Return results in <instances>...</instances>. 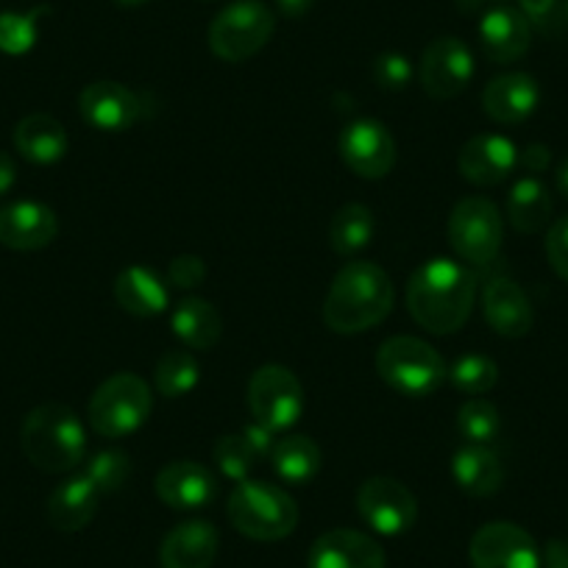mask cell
Wrapping results in <instances>:
<instances>
[{
	"mask_svg": "<svg viewBox=\"0 0 568 568\" xmlns=\"http://www.w3.org/2000/svg\"><path fill=\"white\" fill-rule=\"evenodd\" d=\"M477 298V276L460 262L435 256L409 276L407 310L418 326L433 335L463 329Z\"/></svg>",
	"mask_w": 568,
	"mask_h": 568,
	"instance_id": "obj_1",
	"label": "cell"
},
{
	"mask_svg": "<svg viewBox=\"0 0 568 568\" xmlns=\"http://www.w3.org/2000/svg\"><path fill=\"white\" fill-rule=\"evenodd\" d=\"M393 282L376 262H348L332 278L324 302V324L337 335H359L390 315Z\"/></svg>",
	"mask_w": 568,
	"mask_h": 568,
	"instance_id": "obj_2",
	"label": "cell"
},
{
	"mask_svg": "<svg viewBox=\"0 0 568 568\" xmlns=\"http://www.w3.org/2000/svg\"><path fill=\"white\" fill-rule=\"evenodd\" d=\"M20 444L31 466L45 474H68L84 463L87 435L68 404L48 402L31 409L20 429Z\"/></svg>",
	"mask_w": 568,
	"mask_h": 568,
	"instance_id": "obj_3",
	"label": "cell"
},
{
	"mask_svg": "<svg viewBox=\"0 0 568 568\" xmlns=\"http://www.w3.org/2000/svg\"><path fill=\"white\" fill-rule=\"evenodd\" d=\"M229 521L251 540H282L296 529L298 505L287 490L271 483L243 479L229 496Z\"/></svg>",
	"mask_w": 568,
	"mask_h": 568,
	"instance_id": "obj_4",
	"label": "cell"
},
{
	"mask_svg": "<svg viewBox=\"0 0 568 568\" xmlns=\"http://www.w3.org/2000/svg\"><path fill=\"white\" fill-rule=\"evenodd\" d=\"M376 371L393 390L409 398L433 396L446 379L444 357L413 335L387 337L376 352Z\"/></svg>",
	"mask_w": 568,
	"mask_h": 568,
	"instance_id": "obj_5",
	"label": "cell"
},
{
	"mask_svg": "<svg viewBox=\"0 0 568 568\" xmlns=\"http://www.w3.org/2000/svg\"><path fill=\"white\" fill-rule=\"evenodd\" d=\"M154 409L151 385L136 374H114L92 393L87 418L101 438L118 440L136 433Z\"/></svg>",
	"mask_w": 568,
	"mask_h": 568,
	"instance_id": "obj_6",
	"label": "cell"
},
{
	"mask_svg": "<svg viewBox=\"0 0 568 568\" xmlns=\"http://www.w3.org/2000/svg\"><path fill=\"white\" fill-rule=\"evenodd\" d=\"M276 18L262 0H237L210 26V51L223 62H245L271 42Z\"/></svg>",
	"mask_w": 568,
	"mask_h": 568,
	"instance_id": "obj_7",
	"label": "cell"
},
{
	"mask_svg": "<svg viewBox=\"0 0 568 568\" xmlns=\"http://www.w3.org/2000/svg\"><path fill=\"white\" fill-rule=\"evenodd\" d=\"M505 223L494 201L483 195L457 201L449 215V243L460 260L471 265H490L501 251Z\"/></svg>",
	"mask_w": 568,
	"mask_h": 568,
	"instance_id": "obj_8",
	"label": "cell"
},
{
	"mask_svg": "<svg viewBox=\"0 0 568 568\" xmlns=\"http://www.w3.org/2000/svg\"><path fill=\"white\" fill-rule=\"evenodd\" d=\"M251 415L267 433L291 429L304 413V387L298 376L284 365H262L248 382Z\"/></svg>",
	"mask_w": 568,
	"mask_h": 568,
	"instance_id": "obj_9",
	"label": "cell"
},
{
	"mask_svg": "<svg viewBox=\"0 0 568 568\" xmlns=\"http://www.w3.org/2000/svg\"><path fill=\"white\" fill-rule=\"evenodd\" d=\"M357 510L379 535H404L418 518L413 490L393 477H371L357 490Z\"/></svg>",
	"mask_w": 568,
	"mask_h": 568,
	"instance_id": "obj_10",
	"label": "cell"
},
{
	"mask_svg": "<svg viewBox=\"0 0 568 568\" xmlns=\"http://www.w3.org/2000/svg\"><path fill=\"white\" fill-rule=\"evenodd\" d=\"M420 87L435 101L457 98L474 79V57L457 37H440L429 42L418 68Z\"/></svg>",
	"mask_w": 568,
	"mask_h": 568,
	"instance_id": "obj_11",
	"label": "cell"
},
{
	"mask_svg": "<svg viewBox=\"0 0 568 568\" xmlns=\"http://www.w3.org/2000/svg\"><path fill=\"white\" fill-rule=\"evenodd\" d=\"M474 568H540V551L532 535L510 521L485 524L468 546Z\"/></svg>",
	"mask_w": 568,
	"mask_h": 568,
	"instance_id": "obj_12",
	"label": "cell"
},
{
	"mask_svg": "<svg viewBox=\"0 0 568 568\" xmlns=\"http://www.w3.org/2000/svg\"><path fill=\"white\" fill-rule=\"evenodd\" d=\"M341 156L359 179H385L396 165V140L379 120H354L341 134Z\"/></svg>",
	"mask_w": 568,
	"mask_h": 568,
	"instance_id": "obj_13",
	"label": "cell"
},
{
	"mask_svg": "<svg viewBox=\"0 0 568 568\" xmlns=\"http://www.w3.org/2000/svg\"><path fill=\"white\" fill-rule=\"evenodd\" d=\"M79 112L92 129L123 131L145 114V98L118 81H95L79 95Z\"/></svg>",
	"mask_w": 568,
	"mask_h": 568,
	"instance_id": "obj_14",
	"label": "cell"
},
{
	"mask_svg": "<svg viewBox=\"0 0 568 568\" xmlns=\"http://www.w3.org/2000/svg\"><path fill=\"white\" fill-rule=\"evenodd\" d=\"M457 168L466 182L477 187H494L518 168V149L501 134H477L463 145Z\"/></svg>",
	"mask_w": 568,
	"mask_h": 568,
	"instance_id": "obj_15",
	"label": "cell"
},
{
	"mask_svg": "<svg viewBox=\"0 0 568 568\" xmlns=\"http://www.w3.org/2000/svg\"><path fill=\"white\" fill-rule=\"evenodd\" d=\"M59 217L40 201H18L0 210V245L12 251H40L57 240Z\"/></svg>",
	"mask_w": 568,
	"mask_h": 568,
	"instance_id": "obj_16",
	"label": "cell"
},
{
	"mask_svg": "<svg viewBox=\"0 0 568 568\" xmlns=\"http://www.w3.org/2000/svg\"><path fill=\"white\" fill-rule=\"evenodd\" d=\"M156 496L173 510H204L215 501L217 479L206 466L193 460L168 463L156 474Z\"/></svg>",
	"mask_w": 568,
	"mask_h": 568,
	"instance_id": "obj_17",
	"label": "cell"
},
{
	"mask_svg": "<svg viewBox=\"0 0 568 568\" xmlns=\"http://www.w3.org/2000/svg\"><path fill=\"white\" fill-rule=\"evenodd\" d=\"M310 568H385V549L357 529H332L313 544Z\"/></svg>",
	"mask_w": 568,
	"mask_h": 568,
	"instance_id": "obj_18",
	"label": "cell"
},
{
	"mask_svg": "<svg viewBox=\"0 0 568 568\" xmlns=\"http://www.w3.org/2000/svg\"><path fill=\"white\" fill-rule=\"evenodd\" d=\"M479 42L490 62H518L532 45V26L524 18L521 9L494 7L479 20Z\"/></svg>",
	"mask_w": 568,
	"mask_h": 568,
	"instance_id": "obj_19",
	"label": "cell"
},
{
	"mask_svg": "<svg viewBox=\"0 0 568 568\" xmlns=\"http://www.w3.org/2000/svg\"><path fill=\"white\" fill-rule=\"evenodd\" d=\"M483 310L490 329L501 337H510V341L529 335L535 324L532 302L521 291V284L507 276L490 278L488 287H485Z\"/></svg>",
	"mask_w": 568,
	"mask_h": 568,
	"instance_id": "obj_20",
	"label": "cell"
},
{
	"mask_svg": "<svg viewBox=\"0 0 568 568\" xmlns=\"http://www.w3.org/2000/svg\"><path fill=\"white\" fill-rule=\"evenodd\" d=\"M540 103V87L529 73L496 75L483 92V109L501 125H518L535 114Z\"/></svg>",
	"mask_w": 568,
	"mask_h": 568,
	"instance_id": "obj_21",
	"label": "cell"
},
{
	"mask_svg": "<svg viewBox=\"0 0 568 568\" xmlns=\"http://www.w3.org/2000/svg\"><path fill=\"white\" fill-rule=\"evenodd\" d=\"M221 535L210 521H184L165 535L160 549L162 568H212Z\"/></svg>",
	"mask_w": 568,
	"mask_h": 568,
	"instance_id": "obj_22",
	"label": "cell"
},
{
	"mask_svg": "<svg viewBox=\"0 0 568 568\" xmlns=\"http://www.w3.org/2000/svg\"><path fill=\"white\" fill-rule=\"evenodd\" d=\"M114 298L129 315L151 318V315L165 313L171 304V291H168V282H162L154 271L131 265L114 278Z\"/></svg>",
	"mask_w": 568,
	"mask_h": 568,
	"instance_id": "obj_23",
	"label": "cell"
},
{
	"mask_svg": "<svg viewBox=\"0 0 568 568\" xmlns=\"http://www.w3.org/2000/svg\"><path fill=\"white\" fill-rule=\"evenodd\" d=\"M98 505H101L98 488L84 474H79V477L68 479L51 494V499H48V521L59 532H79L95 518Z\"/></svg>",
	"mask_w": 568,
	"mask_h": 568,
	"instance_id": "obj_24",
	"label": "cell"
},
{
	"mask_svg": "<svg viewBox=\"0 0 568 568\" xmlns=\"http://www.w3.org/2000/svg\"><path fill=\"white\" fill-rule=\"evenodd\" d=\"M452 474H455V483L477 499L494 496L505 483L501 457L490 446L466 444L463 449H457L455 460H452Z\"/></svg>",
	"mask_w": 568,
	"mask_h": 568,
	"instance_id": "obj_25",
	"label": "cell"
},
{
	"mask_svg": "<svg viewBox=\"0 0 568 568\" xmlns=\"http://www.w3.org/2000/svg\"><path fill=\"white\" fill-rule=\"evenodd\" d=\"M14 149L34 165H53L68 154V131L51 114H29L14 129Z\"/></svg>",
	"mask_w": 568,
	"mask_h": 568,
	"instance_id": "obj_26",
	"label": "cell"
},
{
	"mask_svg": "<svg viewBox=\"0 0 568 568\" xmlns=\"http://www.w3.org/2000/svg\"><path fill=\"white\" fill-rule=\"evenodd\" d=\"M171 329L193 352H210L221 341L223 321L221 313L206 298L190 296L173 307Z\"/></svg>",
	"mask_w": 568,
	"mask_h": 568,
	"instance_id": "obj_27",
	"label": "cell"
},
{
	"mask_svg": "<svg viewBox=\"0 0 568 568\" xmlns=\"http://www.w3.org/2000/svg\"><path fill=\"white\" fill-rule=\"evenodd\" d=\"M551 195L544 182L535 176H524L513 184L510 199H507V217L513 229L521 234H535L551 221Z\"/></svg>",
	"mask_w": 568,
	"mask_h": 568,
	"instance_id": "obj_28",
	"label": "cell"
},
{
	"mask_svg": "<svg viewBox=\"0 0 568 568\" xmlns=\"http://www.w3.org/2000/svg\"><path fill=\"white\" fill-rule=\"evenodd\" d=\"M273 468L278 477L291 485H307L321 471V457L318 444L307 435H287V438L276 440L271 452Z\"/></svg>",
	"mask_w": 568,
	"mask_h": 568,
	"instance_id": "obj_29",
	"label": "cell"
},
{
	"mask_svg": "<svg viewBox=\"0 0 568 568\" xmlns=\"http://www.w3.org/2000/svg\"><path fill=\"white\" fill-rule=\"evenodd\" d=\"M376 232L374 212L365 204H346L335 212L329 223V245L335 254L354 256L371 243Z\"/></svg>",
	"mask_w": 568,
	"mask_h": 568,
	"instance_id": "obj_30",
	"label": "cell"
},
{
	"mask_svg": "<svg viewBox=\"0 0 568 568\" xmlns=\"http://www.w3.org/2000/svg\"><path fill=\"white\" fill-rule=\"evenodd\" d=\"M201 365L190 352H165L154 368V387L165 398H182L199 385Z\"/></svg>",
	"mask_w": 568,
	"mask_h": 568,
	"instance_id": "obj_31",
	"label": "cell"
},
{
	"mask_svg": "<svg viewBox=\"0 0 568 568\" xmlns=\"http://www.w3.org/2000/svg\"><path fill=\"white\" fill-rule=\"evenodd\" d=\"M457 429L466 438V444L490 446L501 435V415L488 398L474 396L457 413Z\"/></svg>",
	"mask_w": 568,
	"mask_h": 568,
	"instance_id": "obj_32",
	"label": "cell"
},
{
	"mask_svg": "<svg viewBox=\"0 0 568 568\" xmlns=\"http://www.w3.org/2000/svg\"><path fill=\"white\" fill-rule=\"evenodd\" d=\"M212 457H215L217 468L226 479H234V483H243L251 474V468L256 466V460L262 457V452L256 449L254 440L245 433L237 435H223L221 440L212 449Z\"/></svg>",
	"mask_w": 568,
	"mask_h": 568,
	"instance_id": "obj_33",
	"label": "cell"
},
{
	"mask_svg": "<svg viewBox=\"0 0 568 568\" xmlns=\"http://www.w3.org/2000/svg\"><path fill=\"white\" fill-rule=\"evenodd\" d=\"M449 379L466 396H485L499 382V365L485 354H466L452 365Z\"/></svg>",
	"mask_w": 568,
	"mask_h": 568,
	"instance_id": "obj_34",
	"label": "cell"
},
{
	"mask_svg": "<svg viewBox=\"0 0 568 568\" xmlns=\"http://www.w3.org/2000/svg\"><path fill=\"white\" fill-rule=\"evenodd\" d=\"M48 9H34L29 14L3 12L0 14V51L9 57H23L37 45L40 34V18Z\"/></svg>",
	"mask_w": 568,
	"mask_h": 568,
	"instance_id": "obj_35",
	"label": "cell"
},
{
	"mask_svg": "<svg viewBox=\"0 0 568 568\" xmlns=\"http://www.w3.org/2000/svg\"><path fill=\"white\" fill-rule=\"evenodd\" d=\"M84 477L98 488V494L106 496L123 488L131 477V457L120 449H103L87 463Z\"/></svg>",
	"mask_w": 568,
	"mask_h": 568,
	"instance_id": "obj_36",
	"label": "cell"
},
{
	"mask_svg": "<svg viewBox=\"0 0 568 568\" xmlns=\"http://www.w3.org/2000/svg\"><path fill=\"white\" fill-rule=\"evenodd\" d=\"M413 64H409V59L404 53L387 51L374 59V79L387 92L407 90V84L413 81Z\"/></svg>",
	"mask_w": 568,
	"mask_h": 568,
	"instance_id": "obj_37",
	"label": "cell"
},
{
	"mask_svg": "<svg viewBox=\"0 0 568 568\" xmlns=\"http://www.w3.org/2000/svg\"><path fill=\"white\" fill-rule=\"evenodd\" d=\"M206 278V265L201 256L195 254H182L171 262L168 267V284L176 287V291H195L201 287Z\"/></svg>",
	"mask_w": 568,
	"mask_h": 568,
	"instance_id": "obj_38",
	"label": "cell"
},
{
	"mask_svg": "<svg viewBox=\"0 0 568 568\" xmlns=\"http://www.w3.org/2000/svg\"><path fill=\"white\" fill-rule=\"evenodd\" d=\"M546 256H549L551 271L562 282H568V215L551 223L549 234H546Z\"/></svg>",
	"mask_w": 568,
	"mask_h": 568,
	"instance_id": "obj_39",
	"label": "cell"
},
{
	"mask_svg": "<svg viewBox=\"0 0 568 568\" xmlns=\"http://www.w3.org/2000/svg\"><path fill=\"white\" fill-rule=\"evenodd\" d=\"M518 3H521V14L535 29L549 31L557 23V0H518Z\"/></svg>",
	"mask_w": 568,
	"mask_h": 568,
	"instance_id": "obj_40",
	"label": "cell"
},
{
	"mask_svg": "<svg viewBox=\"0 0 568 568\" xmlns=\"http://www.w3.org/2000/svg\"><path fill=\"white\" fill-rule=\"evenodd\" d=\"M549 162H551L549 149L540 145V142H532V145H527V149L518 154V165H521L527 173H544L546 168H549Z\"/></svg>",
	"mask_w": 568,
	"mask_h": 568,
	"instance_id": "obj_41",
	"label": "cell"
},
{
	"mask_svg": "<svg viewBox=\"0 0 568 568\" xmlns=\"http://www.w3.org/2000/svg\"><path fill=\"white\" fill-rule=\"evenodd\" d=\"M544 566L546 568H568V540L555 538L546 544Z\"/></svg>",
	"mask_w": 568,
	"mask_h": 568,
	"instance_id": "obj_42",
	"label": "cell"
},
{
	"mask_svg": "<svg viewBox=\"0 0 568 568\" xmlns=\"http://www.w3.org/2000/svg\"><path fill=\"white\" fill-rule=\"evenodd\" d=\"M14 182H18V168H14V160L0 151V199L14 187Z\"/></svg>",
	"mask_w": 568,
	"mask_h": 568,
	"instance_id": "obj_43",
	"label": "cell"
},
{
	"mask_svg": "<svg viewBox=\"0 0 568 568\" xmlns=\"http://www.w3.org/2000/svg\"><path fill=\"white\" fill-rule=\"evenodd\" d=\"M315 3H318V0H276L278 12H282L284 18H293V20L304 18Z\"/></svg>",
	"mask_w": 568,
	"mask_h": 568,
	"instance_id": "obj_44",
	"label": "cell"
},
{
	"mask_svg": "<svg viewBox=\"0 0 568 568\" xmlns=\"http://www.w3.org/2000/svg\"><path fill=\"white\" fill-rule=\"evenodd\" d=\"M555 184H557V193L562 195V199L568 201V156L566 160L557 165V173H555Z\"/></svg>",
	"mask_w": 568,
	"mask_h": 568,
	"instance_id": "obj_45",
	"label": "cell"
},
{
	"mask_svg": "<svg viewBox=\"0 0 568 568\" xmlns=\"http://www.w3.org/2000/svg\"><path fill=\"white\" fill-rule=\"evenodd\" d=\"M120 7H142V3H149V0H118Z\"/></svg>",
	"mask_w": 568,
	"mask_h": 568,
	"instance_id": "obj_46",
	"label": "cell"
},
{
	"mask_svg": "<svg viewBox=\"0 0 568 568\" xmlns=\"http://www.w3.org/2000/svg\"><path fill=\"white\" fill-rule=\"evenodd\" d=\"M562 12H566V20H568V0H566V7H562Z\"/></svg>",
	"mask_w": 568,
	"mask_h": 568,
	"instance_id": "obj_47",
	"label": "cell"
},
{
	"mask_svg": "<svg viewBox=\"0 0 568 568\" xmlns=\"http://www.w3.org/2000/svg\"><path fill=\"white\" fill-rule=\"evenodd\" d=\"M494 3H505V0H494Z\"/></svg>",
	"mask_w": 568,
	"mask_h": 568,
	"instance_id": "obj_48",
	"label": "cell"
}]
</instances>
